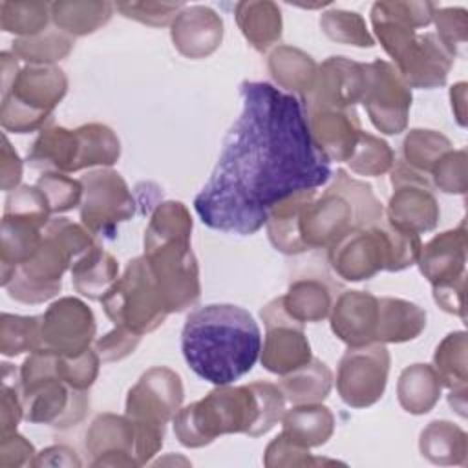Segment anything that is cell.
Here are the masks:
<instances>
[{"label":"cell","mask_w":468,"mask_h":468,"mask_svg":"<svg viewBox=\"0 0 468 468\" xmlns=\"http://www.w3.org/2000/svg\"><path fill=\"white\" fill-rule=\"evenodd\" d=\"M280 300L285 313L303 325L327 318L335 302L331 287L320 278H300L292 282Z\"/></svg>","instance_id":"cell-34"},{"label":"cell","mask_w":468,"mask_h":468,"mask_svg":"<svg viewBox=\"0 0 468 468\" xmlns=\"http://www.w3.org/2000/svg\"><path fill=\"white\" fill-rule=\"evenodd\" d=\"M442 382L430 364H411L402 369L397 382V399L404 411L424 415L435 408L441 399Z\"/></svg>","instance_id":"cell-35"},{"label":"cell","mask_w":468,"mask_h":468,"mask_svg":"<svg viewBox=\"0 0 468 468\" xmlns=\"http://www.w3.org/2000/svg\"><path fill=\"white\" fill-rule=\"evenodd\" d=\"M448 402H450V406L464 419V417H466V386H464V388L450 389Z\"/></svg>","instance_id":"cell-60"},{"label":"cell","mask_w":468,"mask_h":468,"mask_svg":"<svg viewBox=\"0 0 468 468\" xmlns=\"http://www.w3.org/2000/svg\"><path fill=\"white\" fill-rule=\"evenodd\" d=\"M338 461L325 459V457H314L309 448H303L291 439H287L283 433H280L276 439H272L263 455V464L269 468L274 466H320V464H335Z\"/></svg>","instance_id":"cell-48"},{"label":"cell","mask_w":468,"mask_h":468,"mask_svg":"<svg viewBox=\"0 0 468 468\" xmlns=\"http://www.w3.org/2000/svg\"><path fill=\"white\" fill-rule=\"evenodd\" d=\"M426 327V311L402 298H378V322L375 342L402 344L415 340Z\"/></svg>","instance_id":"cell-29"},{"label":"cell","mask_w":468,"mask_h":468,"mask_svg":"<svg viewBox=\"0 0 468 468\" xmlns=\"http://www.w3.org/2000/svg\"><path fill=\"white\" fill-rule=\"evenodd\" d=\"M82 201L80 221L97 236L113 238L117 225L135 214V199L122 179L112 168L90 170L80 177Z\"/></svg>","instance_id":"cell-12"},{"label":"cell","mask_w":468,"mask_h":468,"mask_svg":"<svg viewBox=\"0 0 468 468\" xmlns=\"http://www.w3.org/2000/svg\"><path fill=\"white\" fill-rule=\"evenodd\" d=\"M91 466H139L137 433L126 415L101 413L86 431Z\"/></svg>","instance_id":"cell-21"},{"label":"cell","mask_w":468,"mask_h":468,"mask_svg":"<svg viewBox=\"0 0 468 468\" xmlns=\"http://www.w3.org/2000/svg\"><path fill=\"white\" fill-rule=\"evenodd\" d=\"M466 249L468 236L464 221L457 229L433 236L420 247L417 263L431 287L466 276Z\"/></svg>","instance_id":"cell-25"},{"label":"cell","mask_w":468,"mask_h":468,"mask_svg":"<svg viewBox=\"0 0 468 468\" xmlns=\"http://www.w3.org/2000/svg\"><path fill=\"white\" fill-rule=\"evenodd\" d=\"M181 351L199 378L225 386L254 367L261 351V333L243 307L208 303L188 313L181 331Z\"/></svg>","instance_id":"cell-2"},{"label":"cell","mask_w":468,"mask_h":468,"mask_svg":"<svg viewBox=\"0 0 468 468\" xmlns=\"http://www.w3.org/2000/svg\"><path fill=\"white\" fill-rule=\"evenodd\" d=\"M285 413V397L278 384L250 382L216 386L174 415V433L186 448H201L219 435L245 433L260 437L271 431Z\"/></svg>","instance_id":"cell-3"},{"label":"cell","mask_w":468,"mask_h":468,"mask_svg":"<svg viewBox=\"0 0 468 468\" xmlns=\"http://www.w3.org/2000/svg\"><path fill=\"white\" fill-rule=\"evenodd\" d=\"M419 450L422 457L433 464L464 466L468 457V435L450 420H431L420 431Z\"/></svg>","instance_id":"cell-36"},{"label":"cell","mask_w":468,"mask_h":468,"mask_svg":"<svg viewBox=\"0 0 468 468\" xmlns=\"http://www.w3.org/2000/svg\"><path fill=\"white\" fill-rule=\"evenodd\" d=\"M99 366L101 356L95 349H86L84 353L73 356L57 355L58 375L75 389L88 391L99 375Z\"/></svg>","instance_id":"cell-50"},{"label":"cell","mask_w":468,"mask_h":468,"mask_svg":"<svg viewBox=\"0 0 468 468\" xmlns=\"http://www.w3.org/2000/svg\"><path fill=\"white\" fill-rule=\"evenodd\" d=\"M389 351L384 344L373 342L360 347H347L338 362L336 391L349 408H369L384 395L389 373Z\"/></svg>","instance_id":"cell-14"},{"label":"cell","mask_w":468,"mask_h":468,"mask_svg":"<svg viewBox=\"0 0 468 468\" xmlns=\"http://www.w3.org/2000/svg\"><path fill=\"white\" fill-rule=\"evenodd\" d=\"M79 137L75 130L49 124L40 130L27 152V163L35 170L44 172H77Z\"/></svg>","instance_id":"cell-26"},{"label":"cell","mask_w":468,"mask_h":468,"mask_svg":"<svg viewBox=\"0 0 468 468\" xmlns=\"http://www.w3.org/2000/svg\"><path fill=\"white\" fill-rule=\"evenodd\" d=\"M40 316V349L62 356L80 355L90 349L97 325L93 311L80 298H58Z\"/></svg>","instance_id":"cell-17"},{"label":"cell","mask_w":468,"mask_h":468,"mask_svg":"<svg viewBox=\"0 0 468 468\" xmlns=\"http://www.w3.org/2000/svg\"><path fill=\"white\" fill-rule=\"evenodd\" d=\"M282 433L303 448L325 444L335 431V417L322 402L294 404L282 417Z\"/></svg>","instance_id":"cell-31"},{"label":"cell","mask_w":468,"mask_h":468,"mask_svg":"<svg viewBox=\"0 0 468 468\" xmlns=\"http://www.w3.org/2000/svg\"><path fill=\"white\" fill-rule=\"evenodd\" d=\"M437 5L431 2H375L371 5V26L384 51L397 62L417 37V27L433 20Z\"/></svg>","instance_id":"cell-18"},{"label":"cell","mask_w":468,"mask_h":468,"mask_svg":"<svg viewBox=\"0 0 468 468\" xmlns=\"http://www.w3.org/2000/svg\"><path fill=\"white\" fill-rule=\"evenodd\" d=\"M18 393L24 420L48 424L57 430L77 426L90 410V397L69 386L57 369V355L37 349L22 362L18 371Z\"/></svg>","instance_id":"cell-8"},{"label":"cell","mask_w":468,"mask_h":468,"mask_svg":"<svg viewBox=\"0 0 468 468\" xmlns=\"http://www.w3.org/2000/svg\"><path fill=\"white\" fill-rule=\"evenodd\" d=\"M115 5L110 2L58 0L51 4V22L57 29L69 37H84L95 33L108 24Z\"/></svg>","instance_id":"cell-37"},{"label":"cell","mask_w":468,"mask_h":468,"mask_svg":"<svg viewBox=\"0 0 468 468\" xmlns=\"http://www.w3.org/2000/svg\"><path fill=\"white\" fill-rule=\"evenodd\" d=\"M93 245V234L84 225L53 218L35 254L15 269L4 289L20 303H42L60 292L62 274Z\"/></svg>","instance_id":"cell-5"},{"label":"cell","mask_w":468,"mask_h":468,"mask_svg":"<svg viewBox=\"0 0 468 468\" xmlns=\"http://www.w3.org/2000/svg\"><path fill=\"white\" fill-rule=\"evenodd\" d=\"M183 397L181 377L166 366L150 367L128 389L124 415L135 426L139 466L161 450L165 428L179 411Z\"/></svg>","instance_id":"cell-9"},{"label":"cell","mask_w":468,"mask_h":468,"mask_svg":"<svg viewBox=\"0 0 468 468\" xmlns=\"http://www.w3.org/2000/svg\"><path fill=\"white\" fill-rule=\"evenodd\" d=\"M322 33L338 44H349L356 48H373L375 38L366 27L362 15L346 9H329L320 16Z\"/></svg>","instance_id":"cell-45"},{"label":"cell","mask_w":468,"mask_h":468,"mask_svg":"<svg viewBox=\"0 0 468 468\" xmlns=\"http://www.w3.org/2000/svg\"><path fill=\"white\" fill-rule=\"evenodd\" d=\"M316 196V188L296 192L276 205H272L267 212L265 229L269 241L272 247L283 254L294 256L305 252V245L300 236V218L302 210Z\"/></svg>","instance_id":"cell-28"},{"label":"cell","mask_w":468,"mask_h":468,"mask_svg":"<svg viewBox=\"0 0 468 468\" xmlns=\"http://www.w3.org/2000/svg\"><path fill=\"white\" fill-rule=\"evenodd\" d=\"M391 185L393 194L384 210L386 219L415 234L433 230L439 223L441 208L428 177L399 161L391 168Z\"/></svg>","instance_id":"cell-16"},{"label":"cell","mask_w":468,"mask_h":468,"mask_svg":"<svg viewBox=\"0 0 468 468\" xmlns=\"http://www.w3.org/2000/svg\"><path fill=\"white\" fill-rule=\"evenodd\" d=\"M170 313L194 307L201 294L199 267L190 238H174L144 245L143 254Z\"/></svg>","instance_id":"cell-11"},{"label":"cell","mask_w":468,"mask_h":468,"mask_svg":"<svg viewBox=\"0 0 468 468\" xmlns=\"http://www.w3.org/2000/svg\"><path fill=\"white\" fill-rule=\"evenodd\" d=\"M42 229H46V225L37 219L16 214H4L0 241L2 287L7 285L15 269L35 254L42 241Z\"/></svg>","instance_id":"cell-27"},{"label":"cell","mask_w":468,"mask_h":468,"mask_svg":"<svg viewBox=\"0 0 468 468\" xmlns=\"http://www.w3.org/2000/svg\"><path fill=\"white\" fill-rule=\"evenodd\" d=\"M364 93V64L347 57H329L318 66L311 91L302 97L305 112L318 108H355Z\"/></svg>","instance_id":"cell-19"},{"label":"cell","mask_w":468,"mask_h":468,"mask_svg":"<svg viewBox=\"0 0 468 468\" xmlns=\"http://www.w3.org/2000/svg\"><path fill=\"white\" fill-rule=\"evenodd\" d=\"M333 386L329 366L318 358H311L305 366L287 373L278 382L285 400L291 404H314L327 399Z\"/></svg>","instance_id":"cell-38"},{"label":"cell","mask_w":468,"mask_h":468,"mask_svg":"<svg viewBox=\"0 0 468 468\" xmlns=\"http://www.w3.org/2000/svg\"><path fill=\"white\" fill-rule=\"evenodd\" d=\"M450 101L457 124L466 126V82H457L450 88Z\"/></svg>","instance_id":"cell-59"},{"label":"cell","mask_w":468,"mask_h":468,"mask_svg":"<svg viewBox=\"0 0 468 468\" xmlns=\"http://www.w3.org/2000/svg\"><path fill=\"white\" fill-rule=\"evenodd\" d=\"M80 464L82 463L77 457V453L64 444H57L42 450L40 453L35 455L31 463V466H80Z\"/></svg>","instance_id":"cell-58"},{"label":"cell","mask_w":468,"mask_h":468,"mask_svg":"<svg viewBox=\"0 0 468 468\" xmlns=\"http://www.w3.org/2000/svg\"><path fill=\"white\" fill-rule=\"evenodd\" d=\"M236 24L247 42L260 53L269 51L282 38V11L269 0L238 2L234 5Z\"/></svg>","instance_id":"cell-30"},{"label":"cell","mask_w":468,"mask_h":468,"mask_svg":"<svg viewBox=\"0 0 468 468\" xmlns=\"http://www.w3.org/2000/svg\"><path fill=\"white\" fill-rule=\"evenodd\" d=\"M466 150L446 152L431 170L433 185L444 194H464L468 188Z\"/></svg>","instance_id":"cell-49"},{"label":"cell","mask_w":468,"mask_h":468,"mask_svg":"<svg viewBox=\"0 0 468 468\" xmlns=\"http://www.w3.org/2000/svg\"><path fill=\"white\" fill-rule=\"evenodd\" d=\"M139 342L141 335H135L124 327H115L95 340V351L102 362H117L133 353Z\"/></svg>","instance_id":"cell-53"},{"label":"cell","mask_w":468,"mask_h":468,"mask_svg":"<svg viewBox=\"0 0 468 468\" xmlns=\"http://www.w3.org/2000/svg\"><path fill=\"white\" fill-rule=\"evenodd\" d=\"M431 22L437 26V37L452 49H457V46L466 42L468 13L464 7H437Z\"/></svg>","instance_id":"cell-52"},{"label":"cell","mask_w":468,"mask_h":468,"mask_svg":"<svg viewBox=\"0 0 468 468\" xmlns=\"http://www.w3.org/2000/svg\"><path fill=\"white\" fill-rule=\"evenodd\" d=\"M2 143L4 146H2V161H0V185H2V190L11 192L16 186H20L22 161L16 150L11 146L7 135H4Z\"/></svg>","instance_id":"cell-57"},{"label":"cell","mask_w":468,"mask_h":468,"mask_svg":"<svg viewBox=\"0 0 468 468\" xmlns=\"http://www.w3.org/2000/svg\"><path fill=\"white\" fill-rule=\"evenodd\" d=\"M73 44V37L57 27H48L38 35L15 38L11 53L20 60L29 62V66H53L71 53Z\"/></svg>","instance_id":"cell-40"},{"label":"cell","mask_w":468,"mask_h":468,"mask_svg":"<svg viewBox=\"0 0 468 468\" xmlns=\"http://www.w3.org/2000/svg\"><path fill=\"white\" fill-rule=\"evenodd\" d=\"M384 218V208L371 186L338 168L333 185L314 196L302 210L300 236L307 250L331 249L351 230Z\"/></svg>","instance_id":"cell-4"},{"label":"cell","mask_w":468,"mask_h":468,"mask_svg":"<svg viewBox=\"0 0 468 468\" xmlns=\"http://www.w3.org/2000/svg\"><path fill=\"white\" fill-rule=\"evenodd\" d=\"M42 316H20L2 313L0 318V353L4 356H18L40 349Z\"/></svg>","instance_id":"cell-44"},{"label":"cell","mask_w":468,"mask_h":468,"mask_svg":"<svg viewBox=\"0 0 468 468\" xmlns=\"http://www.w3.org/2000/svg\"><path fill=\"white\" fill-rule=\"evenodd\" d=\"M48 199L51 214L68 212L82 201V183L62 172H44L35 183Z\"/></svg>","instance_id":"cell-47"},{"label":"cell","mask_w":468,"mask_h":468,"mask_svg":"<svg viewBox=\"0 0 468 468\" xmlns=\"http://www.w3.org/2000/svg\"><path fill=\"white\" fill-rule=\"evenodd\" d=\"M347 165L358 176L377 177L393 168L395 155L384 139L362 132Z\"/></svg>","instance_id":"cell-46"},{"label":"cell","mask_w":468,"mask_h":468,"mask_svg":"<svg viewBox=\"0 0 468 468\" xmlns=\"http://www.w3.org/2000/svg\"><path fill=\"white\" fill-rule=\"evenodd\" d=\"M422 241L419 234L391 225L386 216L369 227L351 230L329 252V263L346 282H362L380 271L397 272L417 263Z\"/></svg>","instance_id":"cell-6"},{"label":"cell","mask_w":468,"mask_h":468,"mask_svg":"<svg viewBox=\"0 0 468 468\" xmlns=\"http://www.w3.org/2000/svg\"><path fill=\"white\" fill-rule=\"evenodd\" d=\"M37 452L33 444L20 433L11 431L0 439V466L2 468H18L31 464Z\"/></svg>","instance_id":"cell-54"},{"label":"cell","mask_w":468,"mask_h":468,"mask_svg":"<svg viewBox=\"0 0 468 468\" xmlns=\"http://www.w3.org/2000/svg\"><path fill=\"white\" fill-rule=\"evenodd\" d=\"M468 338L464 331L446 335L433 353V367L448 389L464 388L468 380Z\"/></svg>","instance_id":"cell-43"},{"label":"cell","mask_w":468,"mask_h":468,"mask_svg":"<svg viewBox=\"0 0 468 468\" xmlns=\"http://www.w3.org/2000/svg\"><path fill=\"white\" fill-rule=\"evenodd\" d=\"M117 278L119 265L115 258L99 245H93L71 265L73 289L90 300L102 302Z\"/></svg>","instance_id":"cell-33"},{"label":"cell","mask_w":468,"mask_h":468,"mask_svg":"<svg viewBox=\"0 0 468 468\" xmlns=\"http://www.w3.org/2000/svg\"><path fill=\"white\" fill-rule=\"evenodd\" d=\"M113 5L122 16L154 27L172 24L177 13L185 7L183 2H117Z\"/></svg>","instance_id":"cell-51"},{"label":"cell","mask_w":468,"mask_h":468,"mask_svg":"<svg viewBox=\"0 0 468 468\" xmlns=\"http://www.w3.org/2000/svg\"><path fill=\"white\" fill-rule=\"evenodd\" d=\"M267 69L280 88L291 91V95L296 93L302 99L314 84L318 64L311 55L298 48L276 46L269 53Z\"/></svg>","instance_id":"cell-32"},{"label":"cell","mask_w":468,"mask_h":468,"mask_svg":"<svg viewBox=\"0 0 468 468\" xmlns=\"http://www.w3.org/2000/svg\"><path fill=\"white\" fill-rule=\"evenodd\" d=\"M174 48L186 58L212 55L223 40V20L208 5H185L170 24Z\"/></svg>","instance_id":"cell-23"},{"label":"cell","mask_w":468,"mask_h":468,"mask_svg":"<svg viewBox=\"0 0 468 468\" xmlns=\"http://www.w3.org/2000/svg\"><path fill=\"white\" fill-rule=\"evenodd\" d=\"M51 4L38 0H4L0 2V27L18 38L33 37L48 29Z\"/></svg>","instance_id":"cell-42"},{"label":"cell","mask_w":468,"mask_h":468,"mask_svg":"<svg viewBox=\"0 0 468 468\" xmlns=\"http://www.w3.org/2000/svg\"><path fill=\"white\" fill-rule=\"evenodd\" d=\"M378 322V298L367 291H344L335 298L329 324L331 331L347 347L375 342Z\"/></svg>","instance_id":"cell-22"},{"label":"cell","mask_w":468,"mask_h":468,"mask_svg":"<svg viewBox=\"0 0 468 468\" xmlns=\"http://www.w3.org/2000/svg\"><path fill=\"white\" fill-rule=\"evenodd\" d=\"M457 49L444 44L437 33H417L402 57L395 62L397 71L410 88L431 90L446 82L448 73L455 62Z\"/></svg>","instance_id":"cell-20"},{"label":"cell","mask_w":468,"mask_h":468,"mask_svg":"<svg viewBox=\"0 0 468 468\" xmlns=\"http://www.w3.org/2000/svg\"><path fill=\"white\" fill-rule=\"evenodd\" d=\"M260 318L265 325L260 360L269 373L283 377L311 362L313 353L303 324L285 313L280 296L261 307Z\"/></svg>","instance_id":"cell-15"},{"label":"cell","mask_w":468,"mask_h":468,"mask_svg":"<svg viewBox=\"0 0 468 468\" xmlns=\"http://www.w3.org/2000/svg\"><path fill=\"white\" fill-rule=\"evenodd\" d=\"M2 108L5 132L29 133L44 126L68 91V77L57 66H26L18 69L16 57L2 51Z\"/></svg>","instance_id":"cell-7"},{"label":"cell","mask_w":468,"mask_h":468,"mask_svg":"<svg viewBox=\"0 0 468 468\" xmlns=\"http://www.w3.org/2000/svg\"><path fill=\"white\" fill-rule=\"evenodd\" d=\"M464 278L433 285V300L437 305L455 316H461L464 320Z\"/></svg>","instance_id":"cell-56"},{"label":"cell","mask_w":468,"mask_h":468,"mask_svg":"<svg viewBox=\"0 0 468 468\" xmlns=\"http://www.w3.org/2000/svg\"><path fill=\"white\" fill-rule=\"evenodd\" d=\"M360 102L378 132L397 135L406 130L411 88L393 64L380 58L364 64V93Z\"/></svg>","instance_id":"cell-13"},{"label":"cell","mask_w":468,"mask_h":468,"mask_svg":"<svg viewBox=\"0 0 468 468\" xmlns=\"http://www.w3.org/2000/svg\"><path fill=\"white\" fill-rule=\"evenodd\" d=\"M452 148L450 139L441 132L413 128L402 141V163L428 177L437 161Z\"/></svg>","instance_id":"cell-41"},{"label":"cell","mask_w":468,"mask_h":468,"mask_svg":"<svg viewBox=\"0 0 468 468\" xmlns=\"http://www.w3.org/2000/svg\"><path fill=\"white\" fill-rule=\"evenodd\" d=\"M102 307L115 327L141 336L155 331L170 314L144 256L128 261L122 276L102 298Z\"/></svg>","instance_id":"cell-10"},{"label":"cell","mask_w":468,"mask_h":468,"mask_svg":"<svg viewBox=\"0 0 468 468\" xmlns=\"http://www.w3.org/2000/svg\"><path fill=\"white\" fill-rule=\"evenodd\" d=\"M316 146L329 161L347 163L362 133L355 108H318L305 112Z\"/></svg>","instance_id":"cell-24"},{"label":"cell","mask_w":468,"mask_h":468,"mask_svg":"<svg viewBox=\"0 0 468 468\" xmlns=\"http://www.w3.org/2000/svg\"><path fill=\"white\" fill-rule=\"evenodd\" d=\"M75 132L79 137L77 170L91 166L108 168L117 163L121 155V143L110 126L90 122L79 126Z\"/></svg>","instance_id":"cell-39"},{"label":"cell","mask_w":468,"mask_h":468,"mask_svg":"<svg viewBox=\"0 0 468 468\" xmlns=\"http://www.w3.org/2000/svg\"><path fill=\"white\" fill-rule=\"evenodd\" d=\"M239 95L241 113L194 208L214 230L250 236L265 225L272 205L325 185L333 170L296 95L254 80L241 82Z\"/></svg>","instance_id":"cell-1"},{"label":"cell","mask_w":468,"mask_h":468,"mask_svg":"<svg viewBox=\"0 0 468 468\" xmlns=\"http://www.w3.org/2000/svg\"><path fill=\"white\" fill-rule=\"evenodd\" d=\"M2 404H0V430L2 435H7L11 431H16L18 422L24 419V408L22 399L16 386H11L7 378L2 382Z\"/></svg>","instance_id":"cell-55"}]
</instances>
